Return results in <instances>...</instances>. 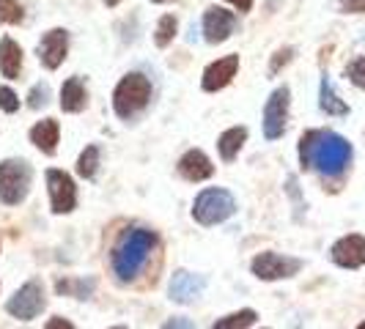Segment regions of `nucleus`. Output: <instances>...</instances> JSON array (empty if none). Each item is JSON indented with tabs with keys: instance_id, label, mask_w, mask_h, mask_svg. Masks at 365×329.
Returning <instances> with one entry per match:
<instances>
[{
	"instance_id": "obj_18",
	"label": "nucleus",
	"mask_w": 365,
	"mask_h": 329,
	"mask_svg": "<svg viewBox=\"0 0 365 329\" xmlns=\"http://www.w3.org/2000/svg\"><path fill=\"white\" fill-rule=\"evenodd\" d=\"M31 140H34V146H36L38 151L55 154V143H58V121H53V118L38 121L36 127L31 129Z\"/></svg>"
},
{
	"instance_id": "obj_37",
	"label": "nucleus",
	"mask_w": 365,
	"mask_h": 329,
	"mask_svg": "<svg viewBox=\"0 0 365 329\" xmlns=\"http://www.w3.org/2000/svg\"><path fill=\"white\" fill-rule=\"evenodd\" d=\"M115 329H124V327H115Z\"/></svg>"
},
{
	"instance_id": "obj_1",
	"label": "nucleus",
	"mask_w": 365,
	"mask_h": 329,
	"mask_svg": "<svg viewBox=\"0 0 365 329\" xmlns=\"http://www.w3.org/2000/svg\"><path fill=\"white\" fill-rule=\"evenodd\" d=\"M299 162L322 176H341L351 162V143L329 129H311L299 140Z\"/></svg>"
},
{
	"instance_id": "obj_6",
	"label": "nucleus",
	"mask_w": 365,
	"mask_h": 329,
	"mask_svg": "<svg viewBox=\"0 0 365 329\" xmlns=\"http://www.w3.org/2000/svg\"><path fill=\"white\" fill-rule=\"evenodd\" d=\"M289 102H292V91L283 85L272 91L264 108V135L267 140H277L286 132V121H289Z\"/></svg>"
},
{
	"instance_id": "obj_28",
	"label": "nucleus",
	"mask_w": 365,
	"mask_h": 329,
	"mask_svg": "<svg viewBox=\"0 0 365 329\" xmlns=\"http://www.w3.org/2000/svg\"><path fill=\"white\" fill-rule=\"evenodd\" d=\"M0 108L6 110V113H17L19 110V99L11 88H0Z\"/></svg>"
},
{
	"instance_id": "obj_20",
	"label": "nucleus",
	"mask_w": 365,
	"mask_h": 329,
	"mask_svg": "<svg viewBox=\"0 0 365 329\" xmlns=\"http://www.w3.org/2000/svg\"><path fill=\"white\" fill-rule=\"evenodd\" d=\"M96 288V283H93L91 277L86 280V277H66V280H58L55 283V291L61 293V296H72V299H88Z\"/></svg>"
},
{
	"instance_id": "obj_14",
	"label": "nucleus",
	"mask_w": 365,
	"mask_h": 329,
	"mask_svg": "<svg viewBox=\"0 0 365 329\" xmlns=\"http://www.w3.org/2000/svg\"><path fill=\"white\" fill-rule=\"evenodd\" d=\"M237 69H239V55H225V58L215 61L203 72V91H220V88H225L234 80Z\"/></svg>"
},
{
	"instance_id": "obj_9",
	"label": "nucleus",
	"mask_w": 365,
	"mask_h": 329,
	"mask_svg": "<svg viewBox=\"0 0 365 329\" xmlns=\"http://www.w3.org/2000/svg\"><path fill=\"white\" fill-rule=\"evenodd\" d=\"M47 187H50V201L55 214H69L77 206V189L69 173L63 170H47Z\"/></svg>"
},
{
	"instance_id": "obj_7",
	"label": "nucleus",
	"mask_w": 365,
	"mask_h": 329,
	"mask_svg": "<svg viewBox=\"0 0 365 329\" xmlns=\"http://www.w3.org/2000/svg\"><path fill=\"white\" fill-rule=\"evenodd\" d=\"M6 310L11 313L14 318H22V321L36 318L38 313L44 310V288H41V283H38V280L25 283V286L9 299Z\"/></svg>"
},
{
	"instance_id": "obj_31",
	"label": "nucleus",
	"mask_w": 365,
	"mask_h": 329,
	"mask_svg": "<svg viewBox=\"0 0 365 329\" xmlns=\"http://www.w3.org/2000/svg\"><path fill=\"white\" fill-rule=\"evenodd\" d=\"M163 329H195V324L190 318H170Z\"/></svg>"
},
{
	"instance_id": "obj_29",
	"label": "nucleus",
	"mask_w": 365,
	"mask_h": 329,
	"mask_svg": "<svg viewBox=\"0 0 365 329\" xmlns=\"http://www.w3.org/2000/svg\"><path fill=\"white\" fill-rule=\"evenodd\" d=\"M292 55H294L292 47H283V50H277V53H274V58H272V63H269V74L280 72V66H286V63L292 61Z\"/></svg>"
},
{
	"instance_id": "obj_27",
	"label": "nucleus",
	"mask_w": 365,
	"mask_h": 329,
	"mask_svg": "<svg viewBox=\"0 0 365 329\" xmlns=\"http://www.w3.org/2000/svg\"><path fill=\"white\" fill-rule=\"evenodd\" d=\"M47 102H50V85H47V83H38V85H34V88H31V93H28V108L38 110V108H44Z\"/></svg>"
},
{
	"instance_id": "obj_10",
	"label": "nucleus",
	"mask_w": 365,
	"mask_h": 329,
	"mask_svg": "<svg viewBox=\"0 0 365 329\" xmlns=\"http://www.w3.org/2000/svg\"><path fill=\"white\" fill-rule=\"evenodd\" d=\"M206 288V280H203L201 274H192V272H179L170 277V286H168V296L176 302V305H190V302H195L198 296L203 293Z\"/></svg>"
},
{
	"instance_id": "obj_4",
	"label": "nucleus",
	"mask_w": 365,
	"mask_h": 329,
	"mask_svg": "<svg viewBox=\"0 0 365 329\" xmlns=\"http://www.w3.org/2000/svg\"><path fill=\"white\" fill-rule=\"evenodd\" d=\"M31 164L22 160H6L0 162V201L6 206H17L25 201L28 189H31Z\"/></svg>"
},
{
	"instance_id": "obj_15",
	"label": "nucleus",
	"mask_w": 365,
	"mask_h": 329,
	"mask_svg": "<svg viewBox=\"0 0 365 329\" xmlns=\"http://www.w3.org/2000/svg\"><path fill=\"white\" fill-rule=\"evenodd\" d=\"M179 173L187 182H203V179H209L215 173V164L209 162V157L203 151L192 148V151H187L179 160Z\"/></svg>"
},
{
	"instance_id": "obj_19",
	"label": "nucleus",
	"mask_w": 365,
	"mask_h": 329,
	"mask_svg": "<svg viewBox=\"0 0 365 329\" xmlns=\"http://www.w3.org/2000/svg\"><path fill=\"white\" fill-rule=\"evenodd\" d=\"M245 140H247V129H245V127L225 129V132L220 135V140H217L220 157H222L225 162H231V160L239 154V148L245 146Z\"/></svg>"
},
{
	"instance_id": "obj_32",
	"label": "nucleus",
	"mask_w": 365,
	"mask_h": 329,
	"mask_svg": "<svg viewBox=\"0 0 365 329\" xmlns=\"http://www.w3.org/2000/svg\"><path fill=\"white\" fill-rule=\"evenodd\" d=\"M44 329H74V327L66 321V318H58V315H55V318H50V321H47V327H44Z\"/></svg>"
},
{
	"instance_id": "obj_13",
	"label": "nucleus",
	"mask_w": 365,
	"mask_h": 329,
	"mask_svg": "<svg viewBox=\"0 0 365 329\" xmlns=\"http://www.w3.org/2000/svg\"><path fill=\"white\" fill-rule=\"evenodd\" d=\"M332 261L344 269H357L365 263V236L351 234V236L338 239L332 244Z\"/></svg>"
},
{
	"instance_id": "obj_17",
	"label": "nucleus",
	"mask_w": 365,
	"mask_h": 329,
	"mask_svg": "<svg viewBox=\"0 0 365 329\" xmlns=\"http://www.w3.org/2000/svg\"><path fill=\"white\" fill-rule=\"evenodd\" d=\"M19 69H22V50H19V44L11 41V38H3L0 41V72H3V77L14 80Z\"/></svg>"
},
{
	"instance_id": "obj_21",
	"label": "nucleus",
	"mask_w": 365,
	"mask_h": 329,
	"mask_svg": "<svg viewBox=\"0 0 365 329\" xmlns=\"http://www.w3.org/2000/svg\"><path fill=\"white\" fill-rule=\"evenodd\" d=\"M319 105H322V110L327 113V115H346L349 108L346 102L335 93V88H332V83H329V77H322V91H319Z\"/></svg>"
},
{
	"instance_id": "obj_22",
	"label": "nucleus",
	"mask_w": 365,
	"mask_h": 329,
	"mask_svg": "<svg viewBox=\"0 0 365 329\" xmlns=\"http://www.w3.org/2000/svg\"><path fill=\"white\" fill-rule=\"evenodd\" d=\"M96 170H99V148L88 146L80 154V160H77V173H80L83 179H93Z\"/></svg>"
},
{
	"instance_id": "obj_33",
	"label": "nucleus",
	"mask_w": 365,
	"mask_h": 329,
	"mask_svg": "<svg viewBox=\"0 0 365 329\" xmlns=\"http://www.w3.org/2000/svg\"><path fill=\"white\" fill-rule=\"evenodd\" d=\"M231 6H237L239 11H250L253 9V0H228Z\"/></svg>"
},
{
	"instance_id": "obj_12",
	"label": "nucleus",
	"mask_w": 365,
	"mask_h": 329,
	"mask_svg": "<svg viewBox=\"0 0 365 329\" xmlns=\"http://www.w3.org/2000/svg\"><path fill=\"white\" fill-rule=\"evenodd\" d=\"M69 53V33L55 28L50 33H44V38L38 41V61L47 69H58L63 63V58Z\"/></svg>"
},
{
	"instance_id": "obj_24",
	"label": "nucleus",
	"mask_w": 365,
	"mask_h": 329,
	"mask_svg": "<svg viewBox=\"0 0 365 329\" xmlns=\"http://www.w3.org/2000/svg\"><path fill=\"white\" fill-rule=\"evenodd\" d=\"M173 36H176V17L165 14V17L160 19V25H157V36H154V41H157V47H168V44L173 41Z\"/></svg>"
},
{
	"instance_id": "obj_8",
	"label": "nucleus",
	"mask_w": 365,
	"mask_h": 329,
	"mask_svg": "<svg viewBox=\"0 0 365 329\" xmlns=\"http://www.w3.org/2000/svg\"><path fill=\"white\" fill-rule=\"evenodd\" d=\"M302 269L299 258L277 256V253H261L253 258V274L258 280H283V277H294Z\"/></svg>"
},
{
	"instance_id": "obj_30",
	"label": "nucleus",
	"mask_w": 365,
	"mask_h": 329,
	"mask_svg": "<svg viewBox=\"0 0 365 329\" xmlns=\"http://www.w3.org/2000/svg\"><path fill=\"white\" fill-rule=\"evenodd\" d=\"M338 6L346 14H365V0H338Z\"/></svg>"
},
{
	"instance_id": "obj_11",
	"label": "nucleus",
	"mask_w": 365,
	"mask_h": 329,
	"mask_svg": "<svg viewBox=\"0 0 365 329\" xmlns=\"http://www.w3.org/2000/svg\"><path fill=\"white\" fill-rule=\"evenodd\" d=\"M234 31H237V17H234L231 11L217 9V6L206 9V14H203V36H206L209 44L225 41Z\"/></svg>"
},
{
	"instance_id": "obj_23",
	"label": "nucleus",
	"mask_w": 365,
	"mask_h": 329,
	"mask_svg": "<svg viewBox=\"0 0 365 329\" xmlns=\"http://www.w3.org/2000/svg\"><path fill=\"white\" fill-rule=\"evenodd\" d=\"M253 321H256V313H253V310H239V313L225 315V318H220L212 329H247Z\"/></svg>"
},
{
	"instance_id": "obj_36",
	"label": "nucleus",
	"mask_w": 365,
	"mask_h": 329,
	"mask_svg": "<svg viewBox=\"0 0 365 329\" xmlns=\"http://www.w3.org/2000/svg\"><path fill=\"white\" fill-rule=\"evenodd\" d=\"M357 329H365V324H360V327H357Z\"/></svg>"
},
{
	"instance_id": "obj_35",
	"label": "nucleus",
	"mask_w": 365,
	"mask_h": 329,
	"mask_svg": "<svg viewBox=\"0 0 365 329\" xmlns=\"http://www.w3.org/2000/svg\"><path fill=\"white\" fill-rule=\"evenodd\" d=\"M151 3H163V0H151Z\"/></svg>"
},
{
	"instance_id": "obj_2",
	"label": "nucleus",
	"mask_w": 365,
	"mask_h": 329,
	"mask_svg": "<svg viewBox=\"0 0 365 329\" xmlns=\"http://www.w3.org/2000/svg\"><path fill=\"white\" fill-rule=\"evenodd\" d=\"M157 247V234L148 228H129L124 236L118 239L115 250H113V272L121 283L135 280L140 269L146 266L151 250Z\"/></svg>"
},
{
	"instance_id": "obj_34",
	"label": "nucleus",
	"mask_w": 365,
	"mask_h": 329,
	"mask_svg": "<svg viewBox=\"0 0 365 329\" xmlns=\"http://www.w3.org/2000/svg\"><path fill=\"white\" fill-rule=\"evenodd\" d=\"M105 3H108V6H118V3H121V0H105Z\"/></svg>"
},
{
	"instance_id": "obj_5",
	"label": "nucleus",
	"mask_w": 365,
	"mask_h": 329,
	"mask_svg": "<svg viewBox=\"0 0 365 329\" xmlns=\"http://www.w3.org/2000/svg\"><path fill=\"white\" fill-rule=\"evenodd\" d=\"M237 212V201L228 189H203L192 203V217L201 225H217Z\"/></svg>"
},
{
	"instance_id": "obj_25",
	"label": "nucleus",
	"mask_w": 365,
	"mask_h": 329,
	"mask_svg": "<svg viewBox=\"0 0 365 329\" xmlns=\"http://www.w3.org/2000/svg\"><path fill=\"white\" fill-rule=\"evenodd\" d=\"M0 22H9V25L22 22V6L17 0H0Z\"/></svg>"
},
{
	"instance_id": "obj_3",
	"label": "nucleus",
	"mask_w": 365,
	"mask_h": 329,
	"mask_svg": "<svg viewBox=\"0 0 365 329\" xmlns=\"http://www.w3.org/2000/svg\"><path fill=\"white\" fill-rule=\"evenodd\" d=\"M148 99H151V83H148L146 74L132 72L127 74L115 91H113V108H115V115L124 118V121H132L135 115H140L146 110Z\"/></svg>"
},
{
	"instance_id": "obj_16",
	"label": "nucleus",
	"mask_w": 365,
	"mask_h": 329,
	"mask_svg": "<svg viewBox=\"0 0 365 329\" xmlns=\"http://www.w3.org/2000/svg\"><path fill=\"white\" fill-rule=\"evenodd\" d=\"M86 102H88V96H86L83 80L80 77H69L63 83V88H61V110L63 113H80V110L86 108Z\"/></svg>"
},
{
	"instance_id": "obj_26",
	"label": "nucleus",
	"mask_w": 365,
	"mask_h": 329,
	"mask_svg": "<svg viewBox=\"0 0 365 329\" xmlns=\"http://www.w3.org/2000/svg\"><path fill=\"white\" fill-rule=\"evenodd\" d=\"M346 77H349V83H354L357 88H363V91H365V55L354 58V61L349 63Z\"/></svg>"
}]
</instances>
